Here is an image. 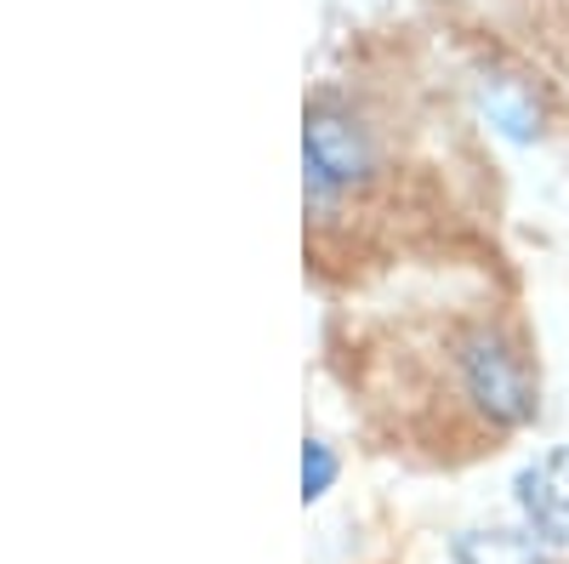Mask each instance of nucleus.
Masks as SVG:
<instances>
[{
    "label": "nucleus",
    "instance_id": "4",
    "mask_svg": "<svg viewBox=\"0 0 569 564\" xmlns=\"http://www.w3.org/2000/svg\"><path fill=\"white\" fill-rule=\"evenodd\" d=\"M512 507H518V520L547 525V531L569 525V439L518 467L512 474Z\"/></svg>",
    "mask_w": 569,
    "mask_h": 564
},
{
    "label": "nucleus",
    "instance_id": "5",
    "mask_svg": "<svg viewBox=\"0 0 569 564\" xmlns=\"http://www.w3.org/2000/svg\"><path fill=\"white\" fill-rule=\"evenodd\" d=\"M485 115L512 137V144H530V137H541V109L530 91H518V80H490L485 86Z\"/></svg>",
    "mask_w": 569,
    "mask_h": 564
},
{
    "label": "nucleus",
    "instance_id": "6",
    "mask_svg": "<svg viewBox=\"0 0 569 564\" xmlns=\"http://www.w3.org/2000/svg\"><path fill=\"white\" fill-rule=\"evenodd\" d=\"M337 451L325 439H302V502H319L330 485H337Z\"/></svg>",
    "mask_w": 569,
    "mask_h": 564
},
{
    "label": "nucleus",
    "instance_id": "3",
    "mask_svg": "<svg viewBox=\"0 0 569 564\" xmlns=\"http://www.w3.org/2000/svg\"><path fill=\"white\" fill-rule=\"evenodd\" d=\"M450 558L456 564H569V525L563 531H547L530 520L472 525V531H456Z\"/></svg>",
    "mask_w": 569,
    "mask_h": 564
},
{
    "label": "nucleus",
    "instance_id": "2",
    "mask_svg": "<svg viewBox=\"0 0 569 564\" xmlns=\"http://www.w3.org/2000/svg\"><path fill=\"white\" fill-rule=\"evenodd\" d=\"M302 166H308V200L330 206V200L353 195V188H365L376 177V166H382V155H376L370 126L342 98H330V91H325V98L308 103Z\"/></svg>",
    "mask_w": 569,
    "mask_h": 564
},
{
    "label": "nucleus",
    "instance_id": "1",
    "mask_svg": "<svg viewBox=\"0 0 569 564\" xmlns=\"http://www.w3.org/2000/svg\"><path fill=\"white\" fill-rule=\"evenodd\" d=\"M456 405L479 422L485 434H518L541 410V376L530 365V348L496 319H467L445 343Z\"/></svg>",
    "mask_w": 569,
    "mask_h": 564
}]
</instances>
